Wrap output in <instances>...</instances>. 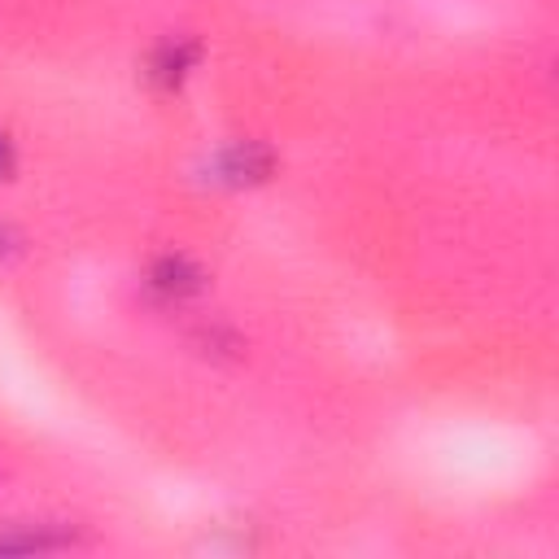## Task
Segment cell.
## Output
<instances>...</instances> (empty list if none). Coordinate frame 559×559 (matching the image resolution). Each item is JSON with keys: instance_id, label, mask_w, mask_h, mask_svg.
Masks as SVG:
<instances>
[{"instance_id": "1", "label": "cell", "mask_w": 559, "mask_h": 559, "mask_svg": "<svg viewBox=\"0 0 559 559\" xmlns=\"http://www.w3.org/2000/svg\"><path fill=\"white\" fill-rule=\"evenodd\" d=\"M9 170H13V148H9V140L0 135V179H4Z\"/></svg>"}, {"instance_id": "2", "label": "cell", "mask_w": 559, "mask_h": 559, "mask_svg": "<svg viewBox=\"0 0 559 559\" xmlns=\"http://www.w3.org/2000/svg\"><path fill=\"white\" fill-rule=\"evenodd\" d=\"M4 249H9V236H4V231H0V253H4Z\"/></svg>"}]
</instances>
